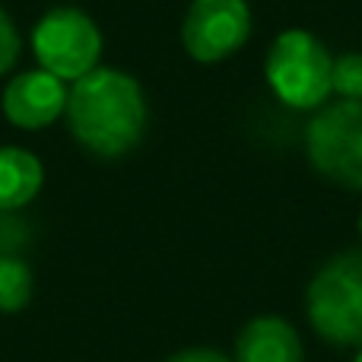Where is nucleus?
<instances>
[{"label":"nucleus","mask_w":362,"mask_h":362,"mask_svg":"<svg viewBox=\"0 0 362 362\" xmlns=\"http://www.w3.org/2000/svg\"><path fill=\"white\" fill-rule=\"evenodd\" d=\"M67 121L74 137L102 159H118L146 131V99L134 76L95 67L67 89Z\"/></svg>","instance_id":"f257e3e1"},{"label":"nucleus","mask_w":362,"mask_h":362,"mask_svg":"<svg viewBox=\"0 0 362 362\" xmlns=\"http://www.w3.org/2000/svg\"><path fill=\"white\" fill-rule=\"evenodd\" d=\"M312 331L331 346H362V251H340L305 289Z\"/></svg>","instance_id":"f03ea898"},{"label":"nucleus","mask_w":362,"mask_h":362,"mask_svg":"<svg viewBox=\"0 0 362 362\" xmlns=\"http://www.w3.org/2000/svg\"><path fill=\"white\" fill-rule=\"evenodd\" d=\"M334 57L325 42L305 29H286L274 38L267 51L264 74L274 95L289 108H318L331 95Z\"/></svg>","instance_id":"7ed1b4c3"},{"label":"nucleus","mask_w":362,"mask_h":362,"mask_svg":"<svg viewBox=\"0 0 362 362\" xmlns=\"http://www.w3.org/2000/svg\"><path fill=\"white\" fill-rule=\"evenodd\" d=\"M305 153L318 175L362 191V102L340 99L321 108L305 127Z\"/></svg>","instance_id":"20e7f679"},{"label":"nucleus","mask_w":362,"mask_h":362,"mask_svg":"<svg viewBox=\"0 0 362 362\" xmlns=\"http://www.w3.org/2000/svg\"><path fill=\"white\" fill-rule=\"evenodd\" d=\"M32 48H35L42 70L54 74L57 80L74 83L99 67L102 32L86 13L64 6L38 19L32 32Z\"/></svg>","instance_id":"39448f33"},{"label":"nucleus","mask_w":362,"mask_h":362,"mask_svg":"<svg viewBox=\"0 0 362 362\" xmlns=\"http://www.w3.org/2000/svg\"><path fill=\"white\" fill-rule=\"evenodd\" d=\"M251 35V10L245 0H191L181 23V45L200 64L235 54Z\"/></svg>","instance_id":"423d86ee"},{"label":"nucleus","mask_w":362,"mask_h":362,"mask_svg":"<svg viewBox=\"0 0 362 362\" xmlns=\"http://www.w3.org/2000/svg\"><path fill=\"white\" fill-rule=\"evenodd\" d=\"M67 108V86L48 70H23L4 93V112L16 127H48Z\"/></svg>","instance_id":"0eeeda50"},{"label":"nucleus","mask_w":362,"mask_h":362,"mask_svg":"<svg viewBox=\"0 0 362 362\" xmlns=\"http://www.w3.org/2000/svg\"><path fill=\"white\" fill-rule=\"evenodd\" d=\"M232 362H305L296 327L280 315H257L235 334Z\"/></svg>","instance_id":"6e6552de"},{"label":"nucleus","mask_w":362,"mask_h":362,"mask_svg":"<svg viewBox=\"0 0 362 362\" xmlns=\"http://www.w3.org/2000/svg\"><path fill=\"white\" fill-rule=\"evenodd\" d=\"M42 163L19 146H0V213L25 206L42 187Z\"/></svg>","instance_id":"1a4fd4ad"},{"label":"nucleus","mask_w":362,"mask_h":362,"mask_svg":"<svg viewBox=\"0 0 362 362\" xmlns=\"http://www.w3.org/2000/svg\"><path fill=\"white\" fill-rule=\"evenodd\" d=\"M32 299V270L23 257H0V312L16 315Z\"/></svg>","instance_id":"9d476101"},{"label":"nucleus","mask_w":362,"mask_h":362,"mask_svg":"<svg viewBox=\"0 0 362 362\" xmlns=\"http://www.w3.org/2000/svg\"><path fill=\"white\" fill-rule=\"evenodd\" d=\"M331 93H340V99L362 102V54L350 51V54H340L334 61Z\"/></svg>","instance_id":"9b49d317"},{"label":"nucleus","mask_w":362,"mask_h":362,"mask_svg":"<svg viewBox=\"0 0 362 362\" xmlns=\"http://www.w3.org/2000/svg\"><path fill=\"white\" fill-rule=\"evenodd\" d=\"M16 57H19V32L10 23V16L0 10V74H6L16 64Z\"/></svg>","instance_id":"f8f14e48"},{"label":"nucleus","mask_w":362,"mask_h":362,"mask_svg":"<svg viewBox=\"0 0 362 362\" xmlns=\"http://www.w3.org/2000/svg\"><path fill=\"white\" fill-rule=\"evenodd\" d=\"M165 362H232V359L223 356V353H216V350H204V346H197V350H181Z\"/></svg>","instance_id":"ddd939ff"},{"label":"nucleus","mask_w":362,"mask_h":362,"mask_svg":"<svg viewBox=\"0 0 362 362\" xmlns=\"http://www.w3.org/2000/svg\"><path fill=\"white\" fill-rule=\"evenodd\" d=\"M353 362H362V346H359V353H356V359H353Z\"/></svg>","instance_id":"4468645a"},{"label":"nucleus","mask_w":362,"mask_h":362,"mask_svg":"<svg viewBox=\"0 0 362 362\" xmlns=\"http://www.w3.org/2000/svg\"><path fill=\"white\" fill-rule=\"evenodd\" d=\"M359 235H362V213H359Z\"/></svg>","instance_id":"2eb2a0df"}]
</instances>
